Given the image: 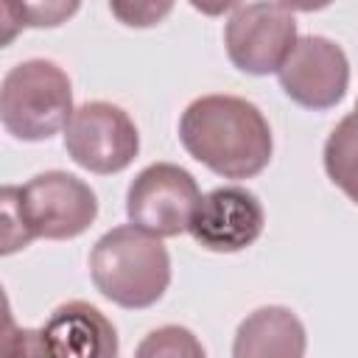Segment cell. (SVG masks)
Masks as SVG:
<instances>
[{
	"label": "cell",
	"mask_w": 358,
	"mask_h": 358,
	"mask_svg": "<svg viewBox=\"0 0 358 358\" xmlns=\"http://www.w3.org/2000/svg\"><path fill=\"white\" fill-rule=\"evenodd\" d=\"M185 151L221 179H252L274 154L266 115L246 98L213 92L190 101L179 117Z\"/></svg>",
	"instance_id": "6da1fadb"
},
{
	"label": "cell",
	"mask_w": 358,
	"mask_h": 358,
	"mask_svg": "<svg viewBox=\"0 0 358 358\" xmlns=\"http://www.w3.org/2000/svg\"><path fill=\"white\" fill-rule=\"evenodd\" d=\"M0 252L14 255L34 238L70 241L84 235L98 218V196L84 179L67 171H45L25 185H6L0 193Z\"/></svg>",
	"instance_id": "7a4b0ae2"
},
{
	"label": "cell",
	"mask_w": 358,
	"mask_h": 358,
	"mask_svg": "<svg viewBox=\"0 0 358 358\" xmlns=\"http://www.w3.org/2000/svg\"><path fill=\"white\" fill-rule=\"evenodd\" d=\"M90 277L103 299L126 310H143L165 296L171 285V255L162 238L134 224H120L95 241Z\"/></svg>",
	"instance_id": "3957f363"
},
{
	"label": "cell",
	"mask_w": 358,
	"mask_h": 358,
	"mask_svg": "<svg viewBox=\"0 0 358 358\" xmlns=\"http://www.w3.org/2000/svg\"><path fill=\"white\" fill-rule=\"evenodd\" d=\"M73 115V84L50 59L14 64L0 84V123L22 143H42L64 131Z\"/></svg>",
	"instance_id": "277c9868"
},
{
	"label": "cell",
	"mask_w": 358,
	"mask_h": 358,
	"mask_svg": "<svg viewBox=\"0 0 358 358\" xmlns=\"http://www.w3.org/2000/svg\"><path fill=\"white\" fill-rule=\"evenodd\" d=\"M64 151L90 173H120L140 151V131L123 106L109 101H87L73 109L64 126Z\"/></svg>",
	"instance_id": "5b68a950"
},
{
	"label": "cell",
	"mask_w": 358,
	"mask_h": 358,
	"mask_svg": "<svg viewBox=\"0 0 358 358\" xmlns=\"http://www.w3.org/2000/svg\"><path fill=\"white\" fill-rule=\"evenodd\" d=\"M294 11L280 0H255L238 6L224 25L227 59L246 76H271L296 45Z\"/></svg>",
	"instance_id": "8992f818"
},
{
	"label": "cell",
	"mask_w": 358,
	"mask_h": 358,
	"mask_svg": "<svg viewBox=\"0 0 358 358\" xmlns=\"http://www.w3.org/2000/svg\"><path fill=\"white\" fill-rule=\"evenodd\" d=\"M201 201L196 176L173 162H154L143 168L126 190L129 224L157 235L176 238L187 232Z\"/></svg>",
	"instance_id": "52a82bcc"
},
{
	"label": "cell",
	"mask_w": 358,
	"mask_h": 358,
	"mask_svg": "<svg viewBox=\"0 0 358 358\" xmlns=\"http://www.w3.org/2000/svg\"><path fill=\"white\" fill-rule=\"evenodd\" d=\"M282 92L302 109L324 112L344 101L350 87V59L327 36H299L277 70Z\"/></svg>",
	"instance_id": "ba28073f"
},
{
	"label": "cell",
	"mask_w": 358,
	"mask_h": 358,
	"mask_svg": "<svg viewBox=\"0 0 358 358\" xmlns=\"http://www.w3.org/2000/svg\"><path fill=\"white\" fill-rule=\"evenodd\" d=\"M263 227L266 210L260 199L241 185H221L201 196L187 232L201 249L232 255L249 249L263 235Z\"/></svg>",
	"instance_id": "9c48e42d"
},
{
	"label": "cell",
	"mask_w": 358,
	"mask_h": 358,
	"mask_svg": "<svg viewBox=\"0 0 358 358\" xmlns=\"http://www.w3.org/2000/svg\"><path fill=\"white\" fill-rule=\"evenodd\" d=\"M39 338L45 355L115 358L120 352L115 324L84 299H70L53 308L48 322L39 327Z\"/></svg>",
	"instance_id": "30bf717a"
},
{
	"label": "cell",
	"mask_w": 358,
	"mask_h": 358,
	"mask_svg": "<svg viewBox=\"0 0 358 358\" xmlns=\"http://www.w3.org/2000/svg\"><path fill=\"white\" fill-rule=\"evenodd\" d=\"M308 350L302 319L282 305H263L252 310L235 330V358H299Z\"/></svg>",
	"instance_id": "8fae6325"
},
{
	"label": "cell",
	"mask_w": 358,
	"mask_h": 358,
	"mask_svg": "<svg viewBox=\"0 0 358 358\" xmlns=\"http://www.w3.org/2000/svg\"><path fill=\"white\" fill-rule=\"evenodd\" d=\"M322 165L327 179L352 204H358V120L352 112L341 117L327 134L322 148Z\"/></svg>",
	"instance_id": "7c38bea8"
},
{
	"label": "cell",
	"mask_w": 358,
	"mask_h": 358,
	"mask_svg": "<svg viewBox=\"0 0 358 358\" xmlns=\"http://www.w3.org/2000/svg\"><path fill=\"white\" fill-rule=\"evenodd\" d=\"M81 0H0L3 11V45L22 28H59L76 17Z\"/></svg>",
	"instance_id": "4fadbf2b"
},
{
	"label": "cell",
	"mask_w": 358,
	"mask_h": 358,
	"mask_svg": "<svg viewBox=\"0 0 358 358\" xmlns=\"http://www.w3.org/2000/svg\"><path fill=\"white\" fill-rule=\"evenodd\" d=\"M140 358H204V344L182 324H165L151 330L137 344Z\"/></svg>",
	"instance_id": "5bb4252c"
},
{
	"label": "cell",
	"mask_w": 358,
	"mask_h": 358,
	"mask_svg": "<svg viewBox=\"0 0 358 358\" xmlns=\"http://www.w3.org/2000/svg\"><path fill=\"white\" fill-rule=\"evenodd\" d=\"M176 0H109L112 17L126 28H154L171 11Z\"/></svg>",
	"instance_id": "9a60e30c"
},
{
	"label": "cell",
	"mask_w": 358,
	"mask_h": 358,
	"mask_svg": "<svg viewBox=\"0 0 358 358\" xmlns=\"http://www.w3.org/2000/svg\"><path fill=\"white\" fill-rule=\"evenodd\" d=\"M199 14L204 17H221L224 11H232L241 0H187Z\"/></svg>",
	"instance_id": "2e32d148"
},
{
	"label": "cell",
	"mask_w": 358,
	"mask_h": 358,
	"mask_svg": "<svg viewBox=\"0 0 358 358\" xmlns=\"http://www.w3.org/2000/svg\"><path fill=\"white\" fill-rule=\"evenodd\" d=\"M285 8H291V11H302V14H313V11H322V8H327L333 0H280Z\"/></svg>",
	"instance_id": "e0dca14e"
},
{
	"label": "cell",
	"mask_w": 358,
	"mask_h": 358,
	"mask_svg": "<svg viewBox=\"0 0 358 358\" xmlns=\"http://www.w3.org/2000/svg\"><path fill=\"white\" fill-rule=\"evenodd\" d=\"M352 115H355V120H358V101H355V109H352Z\"/></svg>",
	"instance_id": "ac0fdd59"
}]
</instances>
